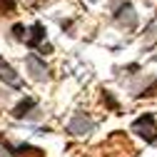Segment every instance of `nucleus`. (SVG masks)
I'll return each mask as SVG.
<instances>
[{
  "label": "nucleus",
  "mask_w": 157,
  "mask_h": 157,
  "mask_svg": "<svg viewBox=\"0 0 157 157\" xmlns=\"http://www.w3.org/2000/svg\"><path fill=\"white\" fill-rule=\"evenodd\" d=\"M132 132H137L145 142H157V122H155V115L152 112L140 115L132 122Z\"/></svg>",
  "instance_id": "nucleus-1"
},
{
  "label": "nucleus",
  "mask_w": 157,
  "mask_h": 157,
  "mask_svg": "<svg viewBox=\"0 0 157 157\" xmlns=\"http://www.w3.org/2000/svg\"><path fill=\"white\" fill-rule=\"evenodd\" d=\"M25 67H28V72H30L33 80H37V82L48 80V67H45V60H40L37 55H28V57H25Z\"/></svg>",
  "instance_id": "nucleus-2"
},
{
  "label": "nucleus",
  "mask_w": 157,
  "mask_h": 157,
  "mask_svg": "<svg viewBox=\"0 0 157 157\" xmlns=\"http://www.w3.org/2000/svg\"><path fill=\"white\" fill-rule=\"evenodd\" d=\"M92 127H95V122L90 120V117L85 112H77L72 117V122L67 125V132H72V135H87V132H92Z\"/></svg>",
  "instance_id": "nucleus-3"
},
{
  "label": "nucleus",
  "mask_w": 157,
  "mask_h": 157,
  "mask_svg": "<svg viewBox=\"0 0 157 157\" xmlns=\"http://www.w3.org/2000/svg\"><path fill=\"white\" fill-rule=\"evenodd\" d=\"M5 147L10 150L13 157H45V152L40 147H33V145H10V142H5Z\"/></svg>",
  "instance_id": "nucleus-4"
},
{
  "label": "nucleus",
  "mask_w": 157,
  "mask_h": 157,
  "mask_svg": "<svg viewBox=\"0 0 157 157\" xmlns=\"http://www.w3.org/2000/svg\"><path fill=\"white\" fill-rule=\"evenodd\" d=\"M43 40H45V25H43V23H33L30 35L25 37V45H28V48H40Z\"/></svg>",
  "instance_id": "nucleus-5"
},
{
  "label": "nucleus",
  "mask_w": 157,
  "mask_h": 157,
  "mask_svg": "<svg viewBox=\"0 0 157 157\" xmlns=\"http://www.w3.org/2000/svg\"><path fill=\"white\" fill-rule=\"evenodd\" d=\"M0 77H3V80H5L10 87H20V85H23V80L15 75V70H13L5 60H0Z\"/></svg>",
  "instance_id": "nucleus-6"
},
{
  "label": "nucleus",
  "mask_w": 157,
  "mask_h": 157,
  "mask_svg": "<svg viewBox=\"0 0 157 157\" xmlns=\"http://www.w3.org/2000/svg\"><path fill=\"white\" fill-rule=\"evenodd\" d=\"M35 105H37L35 97H25L20 105H15V107H13V117H15V120H23V117L30 115V110H35Z\"/></svg>",
  "instance_id": "nucleus-7"
},
{
  "label": "nucleus",
  "mask_w": 157,
  "mask_h": 157,
  "mask_svg": "<svg viewBox=\"0 0 157 157\" xmlns=\"http://www.w3.org/2000/svg\"><path fill=\"white\" fill-rule=\"evenodd\" d=\"M13 37H15V40H23V43H25V37H28L25 25H15V28H13Z\"/></svg>",
  "instance_id": "nucleus-8"
},
{
  "label": "nucleus",
  "mask_w": 157,
  "mask_h": 157,
  "mask_svg": "<svg viewBox=\"0 0 157 157\" xmlns=\"http://www.w3.org/2000/svg\"><path fill=\"white\" fill-rule=\"evenodd\" d=\"M15 10V0H0V13H13Z\"/></svg>",
  "instance_id": "nucleus-9"
},
{
  "label": "nucleus",
  "mask_w": 157,
  "mask_h": 157,
  "mask_svg": "<svg viewBox=\"0 0 157 157\" xmlns=\"http://www.w3.org/2000/svg\"><path fill=\"white\" fill-rule=\"evenodd\" d=\"M0 157H13V155H10V150L5 147V140H0Z\"/></svg>",
  "instance_id": "nucleus-10"
}]
</instances>
